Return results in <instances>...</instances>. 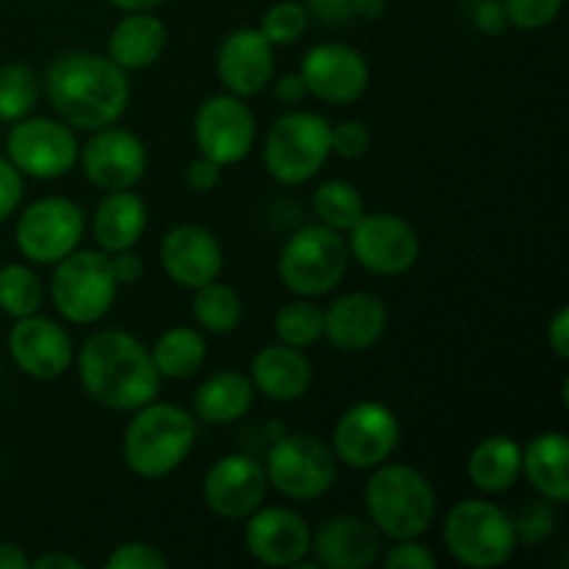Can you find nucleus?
Listing matches in <instances>:
<instances>
[{"label":"nucleus","instance_id":"obj_1","mask_svg":"<svg viewBox=\"0 0 569 569\" xmlns=\"http://www.w3.org/2000/svg\"><path fill=\"white\" fill-rule=\"evenodd\" d=\"M50 109L72 131H100L120 122L131 100V81L120 64L92 50H70L50 61L44 72Z\"/></svg>","mask_w":569,"mask_h":569},{"label":"nucleus","instance_id":"obj_2","mask_svg":"<svg viewBox=\"0 0 569 569\" xmlns=\"http://www.w3.org/2000/svg\"><path fill=\"white\" fill-rule=\"evenodd\" d=\"M78 378L89 398L109 411H137L159 398L161 381L150 350L120 328L94 331L78 353Z\"/></svg>","mask_w":569,"mask_h":569},{"label":"nucleus","instance_id":"obj_3","mask_svg":"<svg viewBox=\"0 0 569 569\" xmlns=\"http://www.w3.org/2000/svg\"><path fill=\"white\" fill-rule=\"evenodd\" d=\"M131 415L122 437V461L128 470L144 481H159L176 472L198 442L192 411L150 400Z\"/></svg>","mask_w":569,"mask_h":569},{"label":"nucleus","instance_id":"obj_4","mask_svg":"<svg viewBox=\"0 0 569 569\" xmlns=\"http://www.w3.org/2000/svg\"><path fill=\"white\" fill-rule=\"evenodd\" d=\"M437 489L409 465L376 467L365 487L367 517L392 542L420 539L437 520Z\"/></svg>","mask_w":569,"mask_h":569},{"label":"nucleus","instance_id":"obj_5","mask_svg":"<svg viewBox=\"0 0 569 569\" xmlns=\"http://www.w3.org/2000/svg\"><path fill=\"white\" fill-rule=\"evenodd\" d=\"M442 539L448 553L470 569H495L515 559L520 539L503 506L489 498H467L445 515Z\"/></svg>","mask_w":569,"mask_h":569},{"label":"nucleus","instance_id":"obj_6","mask_svg":"<svg viewBox=\"0 0 569 569\" xmlns=\"http://www.w3.org/2000/svg\"><path fill=\"white\" fill-rule=\"evenodd\" d=\"M350 253L345 233L315 222L283 242L278 253V278L295 298L317 300L333 292L348 276Z\"/></svg>","mask_w":569,"mask_h":569},{"label":"nucleus","instance_id":"obj_7","mask_svg":"<svg viewBox=\"0 0 569 569\" xmlns=\"http://www.w3.org/2000/svg\"><path fill=\"white\" fill-rule=\"evenodd\" d=\"M264 170L283 187L311 181L331 159V122L317 111L292 109L264 137Z\"/></svg>","mask_w":569,"mask_h":569},{"label":"nucleus","instance_id":"obj_8","mask_svg":"<svg viewBox=\"0 0 569 569\" xmlns=\"http://www.w3.org/2000/svg\"><path fill=\"white\" fill-rule=\"evenodd\" d=\"M111 256L103 250L76 248L70 256L53 264L50 278V300L61 320L72 326H94L111 311L117 300Z\"/></svg>","mask_w":569,"mask_h":569},{"label":"nucleus","instance_id":"obj_9","mask_svg":"<svg viewBox=\"0 0 569 569\" xmlns=\"http://www.w3.org/2000/svg\"><path fill=\"white\" fill-rule=\"evenodd\" d=\"M270 489L287 500H320L337 483V456L315 433H287L272 442L264 459Z\"/></svg>","mask_w":569,"mask_h":569},{"label":"nucleus","instance_id":"obj_10","mask_svg":"<svg viewBox=\"0 0 569 569\" xmlns=\"http://www.w3.org/2000/svg\"><path fill=\"white\" fill-rule=\"evenodd\" d=\"M345 239L350 259L372 276H406L420 261V233L392 211H365Z\"/></svg>","mask_w":569,"mask_h":569},{"label":"nucleus","instance_id":"obj_11","mask_svg":"<svg viewBox=\"0 0 569 569\" xmlns=\"http://www.w3.org/2000/svg\"><path fill=\"white\" fill-rule=\"evenodd\" d=\"M78 144L76 131L67 122L50 120V117H22L11 122L6 137V159L20 170V176L37 178V181H56L67 172L76 170Z\"/></svg>","mask_w":569,"mask_h":569},{"label":"nucleus","instance_id":"obj_12","mask_svg":"<svg viewBox=\"0 0 569 569\" xmlns=\"http://www.w3.org/2000/svg\"><path fill=\"white\" fill-rule=\"evenodd\" d=\"M87 217L83 209L70 198H39L28 206L14 226V242L22 259L33 264L53 267L72 250L81 248Z\"/></svg>","mask_w":569,"mask_h":569},{"label":"nucleus","instance_id":"obj_13","mask_svg":"<svg viewBox=\"0 0 569 569\" xmlns=\"http://www.w3.org/2000/svg\"><path fill=\"white\" fill-rule=\"evenodd\" d=\"M398 445V417L387 403H378V400H361L350 406L333 426V456L353 470H376L383 461L392 459Z\"/></svg>","mask_w":569,"mask_h":569},{"label":"nucleus","instance_id":"obj_14","mask_svg":"<svg viewBox=\"0 0 569 569\" xmlns=\"http://www.w3.org/2000/svg\"><path fill=\"white\" fill-rule=\"evenodd\" d=\"M192 133L200 156L220 167L242 164L256 144V117L244 98L211 94L194 111Z\"/></svg>","mask_w":569,"mask_h":569},{"label":"nucleus","instance_id":"obj_15","mask_svg":"<svg viewBox=\"0 0 569 569\" xmlns=\"http://www.w3.org/2000/svg\"><path fill=\"white\" fill-rule=\"evenodd\" d=\"M300 78L311 98L331 106L356 103L370 87L365 53L345 42H320L300 59Z\"/></svg>","mask_w":569,"mask_h":569},{"label":"nucleus","instance_id":"obj_16","mask_svg":"<svg viewBox=\"0 0 569 569\" xmlns=\"http://www.w3.org/2000/svg\"><path fill=\"white\" fill-rule=\"evenodd\" d=\"M83 176L103 192H120V189H133L148 172V150L142 139L128 128L106 126L92 131V137L81 144Z\"/></svg>","mask_w":569,"mask_h":569},{"label":"nucleus","instance_id":"obj_17","mask_svg":"<svg viewBox=\"0 0 569 569\" xmlns=\"http://www.w3.org/2000/svg\"><path fill=\"white\" fill-rule=\"evenodd\" d=\"M9 356L17 370L37 381H56L76 361L70 331L50 317L37 315L14 320L9 331Z\"/></svg>","mask_w":569,"mask_h":569},{"label":"nucleus","instance_id":"obj_18","mask_svg":"<svg viewBox=\"0 0 569 569\" xmlns=\"http://www.w3.org/2000/svg\"><path fill=\"white\" fill-rule=\"evenodd\" d=\"M244 548L264 567H298L311 553V528L287 506H264L244 517Z\"/></svg>","mask_w":569,"mask_h":569},{"label":"nucleus","instance_id":"obj_19","mask_svg":"<svg viewBox=\"0 0 569 569\" xmlns=\"http://www.w3.org/2000/svg\"><path fill=\"white\" fill-rule=\"evenodd\" d=\"M264 465L253 456L228 453L217 459L206 470L203 478V500L209 511H214L222 520H244L253 515L267 498Z\"/></svg>","mask_w":569,"mask_h":569},{"label":"nucleus","instance_id":"obj_20","mask_svg":"<svg viewBox=\"0 0 569 569\" xmlns=\"http://www.w3.org/2000/svg\"><path fill=\"white\" fill-rule=\"evenodd\" d=\"M159 261L172 283L183 289H198L220 278L222 248L206 226L181 222L161 237Z\"/></svg>","mask_w":569,"mask_h":569},{"label":"nucleus","instance_id":"obj_21","mask_svg":"<svg viewBox=\"0 0 569 569\" xmlns=\"http://www.w3.org/2000/svg\"><path fill=\"white\" fill-rule=\"evenodd\" d=\"M217 76L226 92L253 98L276 78V48L259 28H237L217 50Z\"/></svg>","mask_w":569,"mask_h":569},{"label":"nucleus","instance_id":"obj_22","mask_svg":"<svg viewBox=\"0 0 569 569\" xmlns=\"http://www.w3.org/2000/svg\"><path fill=\"white\" fill-rule=\"evenodd\" d=\"M322 337L339 353H365L383 337L387 303L370 292H348L322 311Z\"/></svg>","mask_w":569,"mask_h":569},{"label":"nucleus","instance_id":"obj_23","mask_svg":"<svg viewBox=\"0 0 569 569\" xmlns=\"http://www.w3.org/2000/svg\"><path fill=\"white\" fill-rule=\"evenodd\" d=\"M311 553L317 567L367 569L381 559V533L370 520L337 515L311 533Z\"/></svg>","mask_w":569,"mask_h":569},{"label":"nucleus","instance_id":"obj_24","mask_svg":"<svg viewBox=\"0 0 569 569\" xmlns=\"http://www.w3.org/2000/svg\"><path fill=\"white\" fill-rule=\"evenodd\" d=\"M315 370L303 350L289 345H267L250 361V383L272 403H292L311 389Z\"/></svg>","mask_w":569,"mask_h":569},{"label":"nucleus","instance_id":"obj_25","mask_svg":"<svg viewBox=\"0 0 569 569\" xmlns=\"http://www.w3.org/2000/svg\"><path fill=\"white\" fill-rule=\"evenodd\" d=\"M522 476L539 498L553 506L569 500V439L565 431H542L522 448Z\"/></svg>","mask_w":569,"mask_h":569},{"label":"nucleus","instance_id":"obj_26","mask_svg":"<svg viewBox=\"0 0 569 569\" xmlns=\"http://www.w3.org/2000/svg\"><path fill=\"white\" fill-rule=\"evenodd\" d=\"M144 228H148V206L131 189L106 192L92 214L94 242L109 256L137 248Z\"/></svg>","mask_w":569,"mask_h":569},{"label":"nucleus","instance_id":"obj_27","mask_svg":"<svg viewBox=\"0 0 569 569\" xmlns=\"http://www.w3.org/2000/svg\"><path fill=\"white\" fill-rule=\"evenodd\" d=\"M167 48V28L150 11H126L109 33V59L126 72L156 64Z\"/></svg>","mask_w":569,"mask_h":569},{"label":"nucleus","instance_id":"obj_28","mask_svg":"<svg viewBox=\"0 0 569 569\" xmlns=\"http://www.w3.org/2000/svg\"><path fill=\"white\" fill-rule=\"evenodd\" d=\"M467 478L487 498L509 492L522 478V445L509 433L481 439L467 459Z\"/></svg>","mask_w":569,"mask_h":569},{"label":"nucleus","instance_id":"obj_29","mask_svg":"<svg viewBox=\"0 0 569 569\" xmlns=\"http://www.w3.org/2000/svg\"><path fill=\"white\" fill-rule=\"evenodd\" d=\"M253 398L256 389L250 383V376L237 370H220L194 389L192 409L194 417L209 426H228V422L242 420L253 409Z\"/></svg>","mask_w":569,"mask_h":569},{"label":"nucleus","instance_id":"obj_30","mask_svg":"<svg viewBox=\"0 0 569 569\" xmlns=\"http://www.w3.org/2000/svg\"><path fill=\"white\" fill-rule=\"evenodd\" d=\"M150 356H153V365L161 378L183 381L206 365V339L198 328L176 326L156 339Z\"/></svg>","mask_w":569,"mask_h":569},{"label":"nucleus","instance_id":"obj_31","mask_svg":"<svg viewBox=\"0 0 569 569\" xmlns=\"http://www.w3.org/2000/svg\"><path fill=\"white\" fill-rule=\"evenodd\" d=\"M192 292V315L203 331L220 333V337L237 331L242 322V298L237 295V289L214 278Z\"/></svg>","mask_w":569,"mask_h":569},{"label":"nucleus","instance_id":"obj_32","mask_svg":"<svg viewBox=\"0 0 569 569\" xmlns=\"http://www.w3.org/2000/svg\"><path fill=\"white\" fill-rule=\"evenodd\" d=\"M311 209H315L317 220H320L322 226L333 228V231L339 233H348L350 228L365 217L367 206L353 183L342 181V178H331V181H322L320 187L315 189Z\"/></svg>","mask_w":569,"mask_h":569},{"label":"nucleus","instance_id":"obj_33","mask_svg":"<svg viewBox=\"0 0 569 569\" xmlns=\"http://www.w3.org/2000/svg\"><path fill=\"white\" fill-rule=\"evenodd\" d=\"M44 289L37 272L28 264H3L0 267V311L11 320L31 317L42 309Z\"/></svg>","mask_w":569,"mask_h":569},{"label":"nucleus","instance_id":"obj_34","mask_svg":"<svg viewBox=\"0 0 569 569\" xmlns=\"http://www.w3.org/2000/svg\"><path fill=\"white\" fill-rule=\"evenodd\" d=\"M322 322L326 320H322L320 306L311 303L309 298H298L276 311L272 331L281 345L306 350L322 339Z\"/></svg>","mask_w":569,"mask_h":569},{"label":"nucleus","instance_id":"obj_35","mask_svg":"<svg viewBox=\"0 0 569 569\" xmlns=\"http://www.w3.org/2000/svg\"><path fill=\"white\" fill-rule=\"evenodd\" d=\"M39 100V81L31 67H0V122H17L33 111Z\"/></svg>","mask_w":569,"mask_h":569},{"label":"nucleus","instance_id":"obj_36","mask_svg":"<svg viewBox=\"0 0 569 569\" xmlns=\"http://www.w3.org/2000/svg\"><path fill=\"white\" fill-rule=\"evenodd\" d=\"M306 28H309L306 6L298 3V0H281V3L267 9V14L261 17L259 31L264 33L272 48H289V44L303 37Z\"/></svg>","mask_w":569,"mask_h":569},{"label":"nucleus","instance_id":"obj_37","mask_svg":"<svg viewBox=\"0 0 569 569\" xmlns=\"http://www.w3.org/2000/svg\"><path fill=\"white\" fill-rule=\"evenodd\" d=\"M511 522H515L517 539L526 545H533V548L548 542L556 533V528H559V517H556L553 503L539 498V495L537 498L526 500V503L520 506V511L511 515Z\"/></svg>","mask_w":569,"mask_h":569},{"label":"nucleus","instance_id":"obj_38","mask_svg":"<svg viewBox=\"0 0 569 569\" xmlns=\"http://www.w3.org/2000/svg\"><path fill=\"white\" fill-rule=\"evenodd\" d=\"M306 11L328 26L350 20H378L387 11V0H306Z\"/></svg>","mask_w":569,"mask_h":569},{"label":"nucleus","instance_id":"obj_39","mask_svg":"<svg viewBox=\"0 0 569 569\" xmlns=\"http://www.w3.org/2000/svg\"><path fill=\"white\" fill-rule=\"evenodd\" d=\"M565 0H503V11L509 26L520 31H539L550 26L561 14Z\"/></svg>","mask_w":569,"mask_h":569},{"label":"nucleus","instance_id":"obj_40","mask_svg":"<svg viewBox=\"0 0 569 569\" xmlns=\"http://www.w3.org/2000/svg\"><path fill=\"white\" fill-rule=\"evenodd\" d=\"M170 561L150 542H122L106 559L109 569H164Z\"/></svg>","mask_w":569,"mask_h":569},{"label":"nucleus","instance_id":"obj_41","mask_svg":"<svg viewBox=\"0 0 569 569\" xmlns=\"http://www.w3.org/2000/svg\"><path fill=\"white\" fill-rule=\"evenodd\" d=\"M372 137L367 126L359 120H345L339 126H331V156L339 159H361L370 153Z\"/></svg>","mask_w":569,"mask_h":569},{"label":"nucleus","instance_id":"obj_42","mask_svg":"<svg viewBox=\"0 0 569 569\" xmlns=\"http://www.w3.org/2000/svg\"><path fill=\"white\" fill-rule=\"evenodd\" d=\"M383 567L387 569H433L437 567V556L417 539H400L389 548L383 556Z\"/></svg>","mask_w":569,"mask_h":569},{"label":"nucleus","instance_id":"obj_43","mask_svg":"<svg viewBox=\"0 0 569 569\" xmlns=\"http://www.w3.org/2000/svg\"><path fill=\"white\" fill-rule=\"evenodd\" d=\"M22 192H26V183H22L20 170L9 159H0V226L22 203Z\"/></svg>","mask_w":569,"mask_h":569},{"label":"nucleus","instance_id":"obj_44","mask_svg":"<svg viewBox=\"0 0 569 569\" xmlns=\"http://www.w3.org/2000/svg\"><path fill=\"white\" fill-rule=\"evenodd\" d=\"M222 178V167L214 164L211 159H206V156H198L194 161H189L187 170H183V183H187L192 192H211V189L220 183Z\"/></svg>","mask_w":569,"mask_h":569},{"label":"nucleus","instance_id":"obj_45","mask_svg":"<svg viewBox=\"0 0 569 569\" xmlns=\"http://www.w3.org/2000/svg\"><path fill=\"white\" fill-rule=\"evenodd\" d=\"M111 270H114V278L120 287H133L144 276L142 259L133 250H122V253L111 256Z\"/></svg>","mask_w":569,"mask_h":569},{"label":"nucleus","instance_id":"obj_46","mask_svg":"<svg viewBox=\"0 0 569 569\" xmlns=\"http://www.w3.org/2000/svg\"><path fill=\"white\" fill-rule=\"evenodd\" d=\"M472 20L476 26L481 28L483 33H500L509 20H506V11H503V0H481L472 11Z\"/></svg>","mask_w":569,"mask_h":569},{"label":"nucleus","instance_id":"obj_47","mask_svg":"<svg viewBox=\"0 0 569 569\" xmlns=\"http://www.w3.org/2000/svg\"><path fill=\"white\" fill-rule=\"evenodd\" d=\"M548 345L561 361L569 359V309L561 306L548 326Z\"/></svg>","mask_w":569,"mask_h":569},{"label":"nucleus","instance_id":"obj_48","mask_svg":"<svg viewBox=\"0 0 569 569\" xmlns=\"http://www.w3.org/2000/svg\"><path fill=\"white\" fill-rule=\"evenodd\" d=\"M276 94L281 103L298 106V103H303V98L309 94V89H306L300 72H289V76H281L276 81Z\"/></svg>","mask_w":569,"mask_h":569},{"label":"nucleus","instance_id":"obj_49","mask_svg":"<svg viewBox=\"0 0 569 569\" xmlns=\"http://www.w3.org/2000/svg\"><path fill=\"white\" fill-rule=\"evenodd\" d=\"M33 569H83V561L67 553H44L31 561Z\"/></svg>","mask_w":569,"mask_h":569},{"label":"nucleus","instance_id":"obj_50","mask_svg":"<svg viewBox=\"0 0 569 569\" xmlns=\"http://www.w3.org/2000/svg\"><path fill=\"white\" fill-rule=\"evenodd\" d=\"M31 559L26 556V550L20 545L0 542V569H28Z\"/></svg>","mask_w":569,"mask_h":569},{"label":"nucleus","instance_id":"obj_51","mask_svg":"<svg viewBox=\"0 0 569 569\" xmlns=\"http://www.w3.org/2000/svg\"><path fill=\"white\" fill-rule=\"evenodd\" d=\"M109 3L120 11H153L167 0H109Z\"/></svg>","mask_w":569,"mask_h":569}]
</instances>
